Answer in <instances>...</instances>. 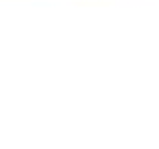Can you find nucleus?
I'll use <instances>...</instances> for the list:
<instances>
[]
</instances>
